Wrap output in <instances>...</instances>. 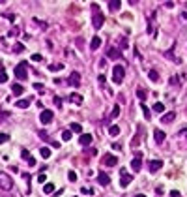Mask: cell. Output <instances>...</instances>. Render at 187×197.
I'll return each instance as SVG.
<instances>
[{
  "label": "cell",
  "mask_w": 187,
  "mask_h": 197,
  "mask_svg": "<svg viewBox=\"0 0 187 197\" xmlns=\"http://www.w3.org/2000/svg\"><path fill=\"white\" fill-rule=\"evenodd\" d=\"M123 75H126V68H123V66H114L112 68V79H114V83L116 84H120L122 81H123Z\"/></svg>",
  "instance_id": "6da1fadb"
},
{
  "label": "cell",
  "mask_w": 187,
  "mask_h": 197,
  "mask_svg": "<svg viewBox=\"0 0 187 197\" xmlns=\"http://www.w3.org/2000/svg\"><path fill=\"white\" fill-rule=\"evenodd\" d=\"M0 188L6 190V192H10V190L13 188V180L8 173H0Z\"/></svg>",
  "instance_id": "7a4b0ae2"
},
{
  "label": "cell",
  "mask_w": 187,
  "mask_h": 197,
  "mask_svg": "<svg viewBox=\"0 0 187 197\" xmlns=\"http://www.w3.org/2000/svg\"><path fill=\"white\" fill-rule=\"evenodd\" d=\"M15 77L21 81H24L26 77H28V73H26V62H21V64L15 68Z\"/></svg>",
  "instance_id": "3957f363"
},
{
  "label": "cell",
  "mask_w": 187,
  "mask_h": 197,
  "mask_svg": "<svg viewBox=\"0 0 187 197\" xmlns=\"http://www.w3.org/2000/svg\"><path fill=\"white\" fill-rule=\"evenodd\" d=\"M140 167H142V154H140V152H137V154H135V158L131 160V169H133L135 173H138V171H140Z\"/></svg>",
  "instance_id": "277c9868"
},
{
  "label": "cell",
  "mask_w": 187,
  "mask_h": 197,
  "mask_svg": "<svg viewBox=\"0 0 187 197\" xmlns=\"http://www.w3.org/2000/svg\"><path fill=\"white\" fill-rule=\"evenodd\" d=\"M103 23H105V15H103L101 11H95V13H94V17H92V25H94V28H101Z\"/></svg>",
  "instance_id": "5b68a950"
},
{
  "label": "cell",
  "mask_w": 187,
  "mask_h": 197,
  "mask_svg": "<svg viewBox=\"0 0 187 197\" xmlns=\"http://www.w3.org/2000/svg\"><path fill=\"white\" fill-rule=\"evenodd\" d=\"M52 111H49V109H45V111H41V115H39V122L41 124H51L52 122Z\"/></svg>",
  "instance_id": "8992f818"
},
{
  "label": "cell",
  "mask_w": 187,
  "mask_h": 197,
  "mask_svg": "<svg viewBox=\"0 0 187 197\" xmlns=\"http://www.w3.org/2000/svg\"><path fill=\"white\" fill-rule=\"evenodd\" d=\"M131 180H133V177H131L129 173H126V169H122V178H120V186L122 188H126L131 184Z\"/></svg>",
  "instance_id": "52a82bcc"
},
{
  "label": "cell",
  "mask_w": 187,
  "mask_h": 197,
  "mask_svg": "<svg viewBox=\"0 0 187 197\" xmlns=\"http://www.w3.org/2000/svg\"><path fill=\"white\" fill-rule=\"evenodd\" d=\"M116 161H118V158L112 156V154H105V158H103V163H105L107 167H114Z\"/></svg>",
  "instance_id": "ba28073f"
},
{
  "label": "cell",
  "mask_w": 187,
  "mask_h": 197,
  "mask_svg": "<svg viewBox=\"0 0 187 197\" xmlns=\"http://www.w3.org/2000/svg\"><path fill=\"white\" fill-rule=\"evenodd\" d=\"M92 141H94V137L90 135V133H81V137H79V143H81L82 146H86V145H92Z\"/></svg>",
  "instance_id": "9c48e42d"
},
{
  "label": "cell",
  "mask_w": 187,
  "mask_h": 197,
  "mask_svg": "<svg viewBox=\"0 0 187 197\" xmlns=\"http://www.w3.org/2000/svg\"><path fill=\"white\" fill-rule=\"evenodd\" d=\"M67 83L71 84V87H79L81 84V75L77 73V72H73L71 75H69V79H67Z\"/></svg>",
  "instance_id": "30bf717a"
},
{
  "label": "cell",
  "mask_w": 187,
  "mask_h": 197,
  "mask_svg": "<svg viewBox=\"0 0 187 197\" xmlns=\"http://www.w3.org/2000/svg\"><path fill=\"white\" fill-rule=\"evenodd\" d=\"M174 118H176V113H165V115L161 116V122L163 124H170V122H174Z\"/></svg>",
  "instance_id": "8fae6325"
},
{
  "label": "cell",
  "mask_w": 187,
  "mask_h": 197,
  "mask_svg": "<svg viewBox=\"0 0 187 197\" xmlns=\"http://www.w3.org/2000/svg\"><path fill=\"white\" fill-rule=\"evenodd\" d=\"M98 182H99V184H101V186H107V184H109V182H110V177H109V175H107V173H103V171H101V173L98 175Z\"/></svg>",
  "instance_id": "7c38bea8"
},
{
  "label": "cell",
  "mask_w": 187,
  "mask_h": 197,
  "mask_svg": "<svg viewBox=\"0 0 187 197\" xmlns=\"http://www.w3.org/2000/svg\"><path fill=\"white\" fill-rule=\"evenodd\" d=\"M161 167H163V161H161V160H154V161H150V173H155V171H159Z\"/></svg>",
  "instance_id": "4fadbf2b"
},
{
  "label": "cell",
  "mask_w": 187,
  "mask_h": 197,
  "mask_svg": "<svg viewBox=\"0 0 187 197\" xmlns=\"http://www.w3.org/2000/svg\"><path fill=\"white\" fill-rule=\"evenodd\" d=\"M154 139H155V143H157V145H161L163 141H165V131L155 130V131H154Z\"/></svg>",
  "instance_id": "5bb4252c"
},
{
  "label": "cell",
  "mask_w": 187,
  "mask_h": 197,
  "mask_svg": "<svg viewBox=\"0 0 187 197\" xmlns=\"http://www.w3.org/2000/svg\"><path fill=\"white\" fill-rule=\"evenodd\" d=\"M99 45H101V38H99V36H94L92 41H90V49L95 51V49H99Z\"/></svg>",
  "instance_id": "9a60e30c"
},
{
  "label": "cell",
  "mask_w": 187,
  "mask_h": 197,
  "mask_svg": "<svg viewBox=\"0 0 187 197\" xmlns=\"http://www.w3.org/2000/svg\"><path fill=\"white\" fill-rule=\"evenodd\" d=\"M69 101H73L75 105H82V96L81 94H71V96H69Z\"/></svg>",
  "instance_id": "2e32d148"
},
{
  "label": "cell",
  "mask_w": 187,
  "mask_h": 197,
  "mask_svg": "<svg viewBox=\"0 0 187 197\" xmlns=\"http://www.w3.org/2000/svg\"><path fill=\"white\" fill-rule=\"evenodd\" d=\"M15 105L19 109H26V107H30V100H19V101H15Z\"/></svg>",
  "instance_id": "e0dca14e"
},
{
  "label": "cell",
  "mask_w": 187,
  "mask_h": 197,
  "mask_svg": "<svg viewBox=\"0 0 187 197\" xmlns=\"http://www.w3.org/2000/svg\"><path fill=\"white\" fill-rule=\"evenodd\" d=\"M120 8H122V4H120V2H116V0L109 2V10H110V11H118Z\"/></svg>",
  "instance_id": "ac0fdd59"
},
{
  "label": "cell",
  "mask_w": 187,
  "mask_h": 197,
  "mask_svg": "<svg viewBox=\"0 0 187 197\" xmlns=\"http://www.w3.org/2000/svg\"><path fill=\"white\" fill-rule=\"evenodd\" d=\"M54 192V184H51V182H47V184L43 186V193H47V195H51Z\"/></svg>",
  "instance_id": "d6986e66"
},
{
  "label": "cell",
  "mask_w": 187,
  "mask_h": 197,
  "mask_svg": "<svg viewBox=\"0 0 187 197\" xmlns=\"http://www.w3.org/2000/svg\"><path fill=\"white\" fill-rule=\"evenodd\" d=\"M11 92H13V94H15V96H21V94H23V92H24V88H23V87H21V84H13V88H11Z\"/></svg>",
  "instance_id": "ffe728a7"
},
{
  "label": "cell",
  "mask_w": 187,
  "mask_h": 197,
  "mask_svg": "<svg viewBox=\"0 0 187 197\" xmlns=\"http://www.w3.org/2000/svg\"><path fill=\"white\" fill-rule=\"evenodd\" d=\"M148 77H150V79L154 81V83H157V81H159V75H157L155 69H150V72H148Z\"/></svg>",
  "instance_id": "44dd1931"
},
{
  "label": "cell",
  "mask_w": 187,
  "mask_h": 197,
  "mask_svg": "<svg viewBox=\"0 0 187 197\" xmlns=\"http://www.w3.org/2000/svg\"><path fill=\"white\" fill-rule=\"evenodd\" d=\"M109 133H110L112 137H116V135L120 133V126H110V128H109Z\"/></svg>",
  "instance_id": "7402d4cb"
},
{
  "label": "cell",
  "mask_w": 187,
  "mask_h": 197,
  "mask_svg": "<svg viewBox=\"0 0 187 197\" xmlns=\"http://www.w3.org/2000/svg\"><path fill=\"white\" fill-rule=\"evenodd\" d=\"M39 152H41V156H43V158H51V148H49V146H43Z\"/></svg>",
  "instance_id": "603a6c76"
},
{
  "label": "cell",
  "mask_w": 187,
  "mask_h": 197,
  "mask_svg": "<svg viewBox=\"0 0 187 197\" xmlns=\"http://www.w3.org/2000/svg\"><path fill=\"white\" fill-rule=\"evenodd\" d=\"M154 111H155V113H163V111H165V105H163L161 101H157V103L154 105Z\"/></svg>",
  "instance_id": "cb8c5ba5"
},
{
  "label": "cell",
  "mask_w": 187,
  "mask_h": 197,
  "mask_svg": "<svg viewBox=\"0 0 187 197\" xmlns=\"http://www.w3.org/2000/svg\"><path fill=\"white\" fill-rule=\"evenodd\" d=\"M118 115H120V105H114V107H112V113H110V118H116Z\"/></svg>",
  "instance_id": "d4e9b609"
},
{
  "label": "cell",
  "mask_w": 187,
  "mask_h": 197,
  "mask_svg": "<svg viewBox=\"0 0 187 197\" xmlns=\"http://www.w3.org/2000/svg\"><path fill=\"white\" fill-rule=\"evenodd\" d=\"M73 133L71 131H62V141H71Z\"/></svg>",
  "instance_id": "484cf974"
},
{
  "label": "cell",
  "mask_w": 187,
  "mask_h": 197,
  "mask_svg": "<svg viewBox=\"0 0 187 197\" xmlns=\"http://www.w3.org/2000/svg\"><path fill=\"white\" fill-rule=\"evenodd\" d=\"M120 53L116 51V49H109V58H118Z\"/></svg>",
  "instance_id": "4316f807"
},
{
  "label": "cell",
  "mask_w": 187,
  "mask_h": 197,
  "mask_svg": "<svg viewBox=\"0 0 187 197\" xmlns=\"http://www.w3.org/2000/svg\"><path fill=\"white\" fill-rule=\"evenodd\" d=\"M71 131H75V133H81V131H82V126L73 122V124H71Z\"/></svg>",
  "instance_id": "83f0119b"
},
{
  "label": "cell",
  "mask_w": 187,
  "mask_h": 197,
  "mask_svg": "<svg viewBox=\"0 0 187 197\" xmlns=\"http://www.w3.org/2000/svg\"><path fill=\"white\" fill-rule=\"evenodd\" d=\"M67 180H69V182H75V180H77V173H75V171H69V173H67Z\"/></svg>",
  "instance_id": "f1b7e54d"
},
{
  "label": "cell",
  "mask_w": 187,
  "mask_h": 197,
  "mask_svg": "<svg viewBox=\"0 0 187 197\" xmlns=\"http://www.w3.org/2000/svg\"><path fill=\"white\" fill-rule=\"evenodd\" d=\"M81 193H84V195H92V193H94V190H92V188H82V190H81Z\"/></svg>",
  "instance_id": "f546056e"
},
{
  "label": "cell",
  "mask_w": 187,
  "mask_h": 197,
  "mask_svg": "<svg viewBox=\"0 0 187 197\" xmlns=\"http://www.w3.org/2000/svg\"><path fill=\"white\" fill-rule=\"evenodd\" d=\"M62 68H64L62 64H51V66H49V69H51V72H56V69H62Z\"/></svg>",
  "instance_id": "4dcf8cb0"
},
{
  "label": "cell",
  "mask_w": 187,
  "mask_h": 197,
  "mask_svg": "<svg viewBox=\"0 0 187 197\" xmlns=\"http://www.w3.org/2000/svg\"><path fill=\"white\" fill-rule=\"evenodd\" d=\"M140 107H142V113H144V116H146V118H150V109H148V107H146L144 103L140 105Z\"/></svg>",
  "instance_id": "1f68e13d"
},
{
  "label": "cell",
  "mask_w": 187,
  "mask_h": 197,
  "mask_svg": "<svg viewBox=\"0 0 187 197\" xmlns=\"http://www.w3.org/2000/svg\"><path fill=\"white\" fill-rule=\"evenodd\" d=\"M45 180H47V177H45V173H39V175H38V182H43V184H47V182H45Z\"/></svg>",
  "instance_id": "d6a6232c"
},
{
  "label": "cell",
  "mask_w": 187,
  "mask_h": 197,
  "mask_svg": "<svg viewBox=\"0 0 187 197\" xmlns=\"http://www.w3.org/2000/svg\"><path fill=\"white\" fill-rule=\"evenodd\" d=\"M0 83H8V73L0 72Z\"/></svg>",
  "instance_id": "836d02e7"
},
{
  "label": "cell",
  "mask_w": 187,
  "mask_h": 197,
  "mask_svg": "<svg viewBox=\"0 0 187 197\" xmlns=\"http://www.w3.org/2000/svg\"><path fill=\"white\" fill-rule=\"evenodd\" d=\"M41 58H43V56H41L39 53H34V54H32V60H34V62H39Z\"/></svg>",
  "instance_id": "e575fe53"
},
{
  "label": "cell",
  "mask_w": 187,
  "mask_h": 197,
  "mask_svg": "<svg viewBox=\"0 0 187 197\" xmlns=\"http://www.w3.org/2000/svg\"><path fill=\"white\" fill-rule=\"evenodd\" d=\"M8 139H10V135H8V133H0V143H6Z\"/></svg>",
  "instance_id": "d590c367"
},
{
  "label": "cell",
  "mask_w": 187,
  "mask_h": 197,
  "mask_svg": "<svg viewBox=\"0 0 187 197\" xmlns=\"http://www.w3.org/2000/svg\"><path fill=\"white\" fill-rule=\"evenodd\" d=\"M137 96L140 98V100H146V92H144V90H137Z\"/></svg>",
  "instance_id": "8d00e7d4"
},
{
  "label": "cell",
  "mask_w": 187,
  "mask_h": 197,
  "mask_svg": "<svg viewBox=\"0 0 187 197\" xmlns=\"http://www.w3.org/2000/svg\"><path fill=\"white\" fill-rule=\"evenodd\" d=\"M170 197H182V193H180L178 190H172V192H170Z\"/></svg>",
  "instance_id": "74e56055"
},
{
  "label": "cell",
  "mask_w": 187,
  "mask_h": 197,
  "mask_svg": "<svg viewBox=\"0 0 187 197\" xmlns=\"http://www.w3.org/2000/svg\"><path fill=\"white\" fill-rule=\"evenodd\" d=\"M28 165H30V167H34V165H36V160H34V158H32V156H30V158H28Z\"/></svg>",
  "instance_id": "f35d334b"
},
{
  "label": "cell",
  "mask_w": 187,
  "mask_h": 197,
  "mask_svg": "<svg viewBox=\"0 0 187 197\" xmlns=\"http://www.w3.org/2000/svg\"><path fill=\"white\" fill-rule=\"evenodd\" d=\"M34 88H36V90H43V84H41V83H36V84H34Z\"/></svg>",
  "instance_id": "ab89813d"
},
{
  "label": "cell",
  "mask_w": 187,
  "mask_h": 197,
  "mask_svg": "<svg viewBox=\"0 0 187 197\" xmlns=\"http://www.w3.org/2000/svg\"><path fill=\"white\" fill-rule=\"evenodd\" d=\"M120 45H122V49H126L127 47V40H120Z\"/></svg>",
  "instance_id": "60d3db41"
},
{
  "label": "cell",
  "mask_w": 187,
  "mask_h": 197,
  "mask_svg": "<svg viewBox=\"0 0 187 197\" xmlns=\"http://www.w3.org/2000/svg\"><path fill=\"white\" fill-rule=\"evenodd\" d=\"M15 51H17V53H21V51H23V45L17 43V45H15Z\"/></svg>",
  "instance_id": "b9f144b4"
},
{
  "label": "cell",
  "mask_w": 187,
  "mask_h": 197,
  "mask_svg": "<svg viewBox=\"0 0 187 197\" xmlns=\"http://www.w3.org/2000/svg\"><path fill=\"white\" fill-rule=\"evenodd\" d=\"M23 158H26V160H28V158H30V154H28V150H23Z\"/></svg>",
  "instance_id": "7bdbcfd3"
},
{
  "label": "cell",
  "mask_w": 187,
  "mask_h": 197,
  "mask_svg": "<svg viewBox=\"0 0 187 197\" xmlns=\"http://www.w3.org/2000/svg\"><path fill=\"white\" fill-rule=\"evenodd\" d=\"M54 103H56L58 107H60V105H62V100H60V98H54Z\"/></svg>",
  "instance_id": "ee69618b"
},
{
  "label": "cell",
  "mask_w": 187,
  "mask_h": 197,
  "mask_svg": "<svg viewBox=\"0 0 187 197\" xmlns=\"http://www.w3.org/2000/svg\"><path fill=\"white\" fill-rule=\"evenodd\" d=\"M182 133H183V135L187 137V128H183V130H182Z\"/></svg>",
  "instance_id": "f6af8a7d"
},
{
  "label": "cell",
  "mask_w": 187,
  "mask_h": 197,
  "mask_svg": "<svg viewBox=\"0 0 187 197\" xmlns=\"http://www.w3.org/2000/svg\"><path fill=\"white\" fill-rule=\"evenodd\" d=\"M135 197H146V195H142V193H138V195H135Z\"/></svg>",
  "instance_id": "bcb514c9"
},
{
  "label": "cell",
  "mask_w": 187,
  "mask_h": 197,
  "mask_svg": "<svg viewBox=\"0 0 187 197\" xmlns=\"http://www.w3.org/2000/svg\"><path fill=\"white\" fill-rule=\"evenodd\" d=\"M73 197H77V195H73Z\"/></svg>",
  "instance_id": "7dc6e473"
}]
</instances>
